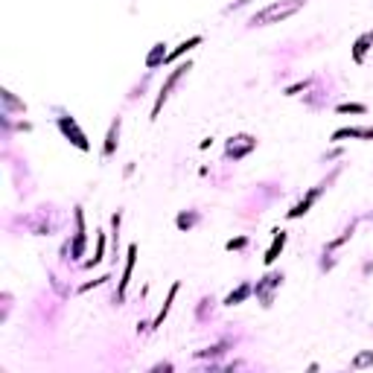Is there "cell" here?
<instances>
[{"label":"cell","instance_id":"obj_2","mask_svg":"<svg viewBox=\"0 0 373 373\" xmlns=\"http://www.w3.org/2000/svg\"><path fill=\"white\" fill-rule=\"evenodd\" d=\"M190 70V64H181V67H175V70H172V76L166 82H163V88H161V93H158V102H155V108H152V117H158V114H161V108H163V102L169 100V91L172 88H175V85H178V79H181L184 73Z\"/></svg>","mask_w":373,"mask_h":373},{"label":"cell","instance_id":"obj_5","mask_svg":"<svg viewBox=\"0 0 373 373\" xmlns=\"http://www.w3.org/2000/svg\"><path fill=\"white\" fill-rule=\"evenodd\" d=\"M318 195H321V187H315V190L309 192V195H306V198H303L301 204H294L292 210H289V219H297V216H303V213H306L309 207H312V202L318 198Z\"/></svg>","mask_w":373,"mask_h":373},{"label":"cell","instance_id":"obj_1","mask_svg":"<svg viewBox=\"0 0 373 373\" xmlns=\"http://www.w3.org/2000/svg\"><path fill=\"white\" fill-rule=\"evenodd\" d=\"M303 3H306V0H280V3H271V6H265V9H260L257 15H254V18H251V27L280 23V20L292 18L294 12H301Z\"/></svg>","mask_w":373,"mask_h":373},{"label":"cell","instance_id":"obj_9","mask_svg":"<svg viewBox=\"0 0 373 373\" xmlns=\"http://www.w3.org/2000/svg\"><path fill=\"white\" fill-rule=\"evenodd\" d=\"M283 245H286V233H277V236H274V242H271V248H268V254H265V262L277 260V254L283 251Z\"/></svg>","mask_w":373,"mask_h":373},{"label":"cell","instance_id":"obj_14","mask_svg":"<svg viewBox=\"0 0 373 373\" xmlns=\"http://www.w3.org/2000/svg\"><path fill=\"white\" fill-rule=\"evenodd\" d=\"M195 44H202V38H198V35H195V38H190V41H184V44H181V47H178L175 53H172L169 59H178V56H184V53H187V50H192Z\"/></svg>","mask_w":373,"mask_h":373},{"label":"cell","instance_id":"obj_10","mask_svg":"<svg viewBox=\"0 0 373 373\" xmlns=\"http://www.w3.org/2000/svg\"><path fill=\"white\" fill-rule=\"evenodd\" d=\"M134 257H137V248H134V245H131V248H129V265H126V271H122V280H120V294L126 292V286H129L131 268H134Z\"/></svg>","mask_w":373,"mask_h":373},{"label":"cell","instance_id":"obj_13","mask_svg":"<svg viewBox=\"0 0 373 373\" xmlns=\"http://www.w3.org/2000/svg\"><path fill=\"white\" fill-rule=\"evenodd\" d=\"M117 134H120V120L111 126V131H108V140H105V155H111L114 146H117Z\"/></svg>","mask_w":373,"mask_h":373},{"label":"cell","instance_id":"obj_16","mask_svg":"<svg viewBox=\"0 0 373 373\" xmlns=\"http://www.w3.org/2000/svg\"><path fill=\"white\" fill-rule=\"evenodd\" d=\"M338 111H341V114H347V111L362 114V111H364V105H338Z\"/></svg>","mask_w":373,"mask_h":373},{"label":"cell","instance_id":"obj_12","mask_svg":"<svg viewBox=\"0 0 373 373\" xmlns=\"http://www.w3.org/2000/svg\"><path fill=\"white\" fill-rule=\"evenodd\" d=\"M248 294H251V286H248V283H242V286H239V289H236V292H231L228 294V306H233V303H239V301H245V297H248Z\"/></svg>","mask_w":373,"mask_h":373},{"label":"cell","instance_id":"obj_6","mask_svg":"<svg viewBox=\"0 0 373 373\" xmlns=\"http://www.w3.org/2000/svg\"><path fill=\"white\" fill-rule=\"evenodd\" d=\"M344 137H367V140H373V129H338L333 134V140H344Z\"/></svg>","mask_w":373,"mask_h":373},{"label":"cell","instance_id":"obj_7","mask_svg":"<svg viewBox=\"0 0 373 373\" xmlns=\"http://www.w3.org/2000/svg\"><path fill=\"white\" fill-rule=\"evenodd\" d=\"M82 251H85V219H82V210H76V248H73V254L82 257Z\"/></svg>","mask_w":373,"mask_h":373},{"label":"cell","instance_id":"obj_8","mask_svg":"<svg viewBox=\"0 0 373 373\" xmlns=\"http://www.w3.org/2000/svg\"><path fill=\"white\" fill-rule=\"evenodd\" d=\"M370 44H373V32H364L362 38L356 41V47H353V59H356V61H364V53L370 50Z\"/></svg>","mask_w":373,"mask_h":373},{"label":"cell","instance_id":"obj_4","mask_svg":"<svg viewBox=\"0 0 373 373\" xmlns=\"http://www.w3.org/2000/svg\"><path fill=\"white\" fill-rule=\"evenodd\" d=\"M59 129L64 131V134H67V137H70V140L76 143V146H79V149H88V140H85V134L79 131V126H76L73 120L61 117V120H59Z\"/></svg>","mask_w":373,"mask_h":373},{"label":"cell","instance_id":"obj_11","mask_svg":"<svg viewBox=\"0 0 373 373\" xmlns=\"http://www.w3.org/2000/svg\"><path fill=\"white\" fill-rule=\"evenodd\" d=\"M166 44H155V50L149 53V59H146V67H158L163 59H166V50H163Z\"/></svg>","mask_w":373,"mask_h":373},{"label":"cell","instance_id":"obj_3","mask_svg":"<svg viewBox=\"0 0 373 373\" xmlns=\"http://www.w3.org/2000/svg\"><path fill=\"white\" fill-rule=\"evenodd\" d=\"M257 146V140H254L251 134H239V137H231V143H228V149H225V155L228 158H242V155H248V152Z\"/></svg>","mask_w":373,"mask_h":373},{"label":"cell","instance_id":"obj_15","mask_svg":"<svg viewBox=\"0 0 373 373\" xmlns=\"http://www.w3.org/2000/svg\"><path fill=\"white\" fill-rule=\"evenodd\" d=\"M364 364H373V353H362L353 359V367H364Z\"/></svg>","mask_w":373,"mask_h":373},{"label":"cell","instance_id":"obj_17","mask_svg":"<svg viewBox=\"0 0 373 373\" xmlns=\"http://www.w3.org/2000/svg\"><path fill=\"white\" fill-rule=\"evenodd\" d=\"M245 3H248V0H236V3H233V6H245Z\"/></svg>","mask_w":373,"mask_h":373}]
</instances>
